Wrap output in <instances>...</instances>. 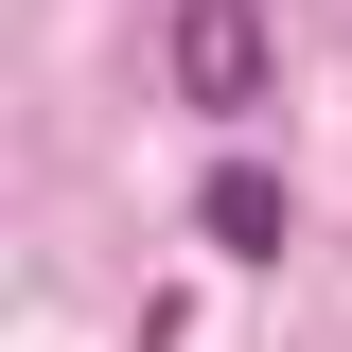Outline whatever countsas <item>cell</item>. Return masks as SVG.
<instances>
[{"label": "cell", "instance_id": "obj_1", "mask_svg": "<svg viewBox=\"0 0 352 352\" xmlns=\"http://www.w3.org/2000/svg\"><path fill=\"white\" fill-rule=\"evenodd\" d=\"M176 88H194L212 124L264 106V18H247V0H176Z\"/></svg>", "mask_w": 352, "mask_h": 352}, {"label": "cell", "instance_id": "obj_2", "mask_svg": "<svg viewBox=\"0 0 352 352\" xmlns=\"http://www.w3.org/2000/svg\"><path fill=\"white\" fill-rule=\"evenodd\" d=\"M194 229H212L229 264H282V176H247V159H229L212 194H194Z\"/></svg>", "mask_w": 352, "mask_h": 352}]
</instances>
